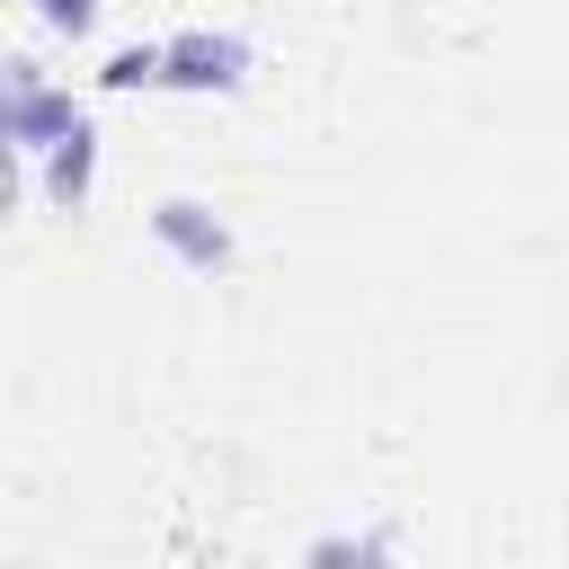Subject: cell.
I'll return each instance as SVG.
<instances>
[{
	"instance_id": "1",
	"label": "cell",
	"mask_w": 569,
	"mask_h": 569,
	"mask_svg": "<svg viewBox=\"0 0 569 569\" xmlns=\"http://www.w3.org/2000/svg\"><path fill=\"white\" fill-rule=\"evenodd\" d=\"M44 18L53 27H89V0H44Z\"/></svg>"
}]
</instances>
